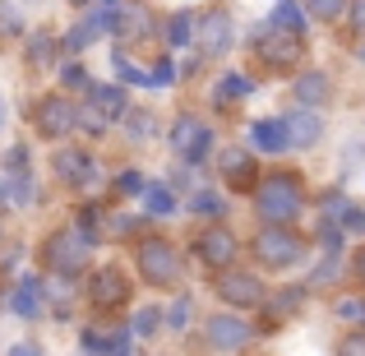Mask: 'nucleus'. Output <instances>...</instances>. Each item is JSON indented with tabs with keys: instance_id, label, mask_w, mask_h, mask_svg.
<instances>
[{
	"instance_id": "nucleus-21",
	"label": "nucleus",
	"mask_w": 365,
	"mask_h": 356,
	"mask_svg": "<svg viewBox=\"0 0 365 356\" xmlns=\"http://www.w3.org/2000/svg\"><path fill=\"white\" fill-rule=\"evenodd\" d=\"M37 292H42V283H37V278H24V283H19V292H14V301H9V305H14V315L33 320V315L42 310V296H37Z\"/></svg>"
},
{
	"instance_id": "nucleus-39",
	"label": "nucleus",
	"mask_w": 365,
	"mask_h": 356,
	"mask_svg": "<svg viewBox=\"0 0 365 356\" xmlns=\"http://www.w3.org/2000/svg\"><path fill=\"white\" fill-rule=\"evenodd\" d=\"M167 320H171V329H180V324L190 320V301H176V305H171V315H167Z\"/></svg>"
},
{
	"instance_id": "nucleus-43",
	"label": "nucleus",
	"mask_w": 365,
	"mask_h": 356,
	"mask_svg": "<svg viewBox=\"0 0 365 356\" xmlns=\"http://www.w3.org/2000/svg\"><path fill=\"white\" fill-rule=\"evenodd\" d=\"M356 278H361V283H365V250H361V255H356Z\"/></svg>"
},
{
	"instance_id": "nucleus-26",
	"label": "nucleus",
	"mask_w": 365,
	"mask_h": 356,
	"mask_svg": "<svg viewBox=\"0 0 365 356\" xmlns=\"http://www.w3.org/2000/svg\"><path fill=\"white\" fill-rule=\"evenodd\" d=\"M245 93H250V79H245V74H222L213 98L217 102H236V98H245Z\"/></svg>"
},
{
	"instance_id": "nucleus-42",
	"label": "nucleus",
	"mask_w": 365,
	"mask_h": 356,
	"mask_svg": "<svg viewBox=\"0 0 365 356\" xmlns=\"http://www.w3.org/2000/svg\"><path fill=\"white\" fill-rule=\"evenodd\" d=\"M9 356H46V352L33 347V342H19V347H9Z\"/></svg>"
},
{
	"instance_id": "nucleus-20",
	"label": "nucleus",
	"mask_w": 365,
	"mask_h": 356,
	"mask_svg": "<svg viewBox=\"0 0 365 356\" xmlns=\"http://www.w3.org/2000/svg\"><path fill=\"white\" fill-rule=\"evenodd\" d=\"M250 139H255V148H264V153H282L287 148V125L282 121H259L255 130H250Z\"/></svg>"
},
{
	"instance_id": "nucleus-24",
	"label": "nucleus",
	"mask_w": 365,
	"mask_h": 356,
	"mask_svg": "<svg viewBox=\"0 0 365 356\" xmlns=\"http://www.w3.org/2000/svg\"><path fill=\"white\" fill-rule=\"evenodd\" d=\"M273 28H282V33H296V37H301V33H305V14H301V5L282 0V5L273 9Z\"/></svg>"
},
{
	"instance_id": "nucleus-46",
	"label": "nucleus",
	"mask_w": 365,
	"mask_h": 356,
	"mask_svg": "<svg viewBox=\"0 0 365 356\" xmlns=\"http://www.w3.org/2000/svg\"><path fill=\"white\" fill-rule=\"evenodd\" d=\"M0 111H5V107H0ZM0 121H5V116H0Z\"/></svg>"
},
{
	"instance_id": "nucleus-19",
	"label": "nucleus",
	"mask_w": 365,
	"mask_h": 356,
	"mask_svg": "<svg viewBox=\"0 0 365 356\" xmlns=\"http://www.w3.org/2000/svg\"><path fill=\"white\" fill-rule=\"evenodd\" d=\"M88 102H93V107H98L107 121H120L125 111H130V107H125L120 83H111V88H107V83H93V88H88Z\"/></svg>"
},
{
	"instance_id": "nucleus-37",
	"label": "nucleus",
	"mask_w": 365,
	"mask_h": 356,
	"mask_svg": "<svg viewBox=\"0 0 365 356\" xmlns=\"http://www.w3.org/2000/svg\"><path fill=\"white\" fill-rule=\"evenodd\" d=\"M342 227H347V232H365V208L347 204V213H342Z\"/></svg>"
},
{
	"instance_id": "nucleus-4",
	"label": "nucleus",
	"mask_w": 365,
	"mask_h": 356,
	"mask_svg": "<svg viewBox=\"0 0 365 356\" xmlns=\"http://www.w3.org/2000/svg\"><path fill=\"white\" fill-rule=\"evenodd\" d=\"M255 255L264 259L268 268H292V264H301V259H305V240L292 236L287 227H264L259 240H255Z\"/></svg>"
},
{
	"instance_id": "nucleus-13",
	"label": "nucleus",
	"mask_w": 365,
	"mask_h": 356,
	"mask_svg": "<svg viewBox=\"0 0 365 356\" xmlns=\"http://www.w3.org/2000/svg\"><path fill=\"white\" fill-rule=\"evenodd\" d=\"M199 259H204V264H213V268H222V264H232L236 259V236L227 232V227H208L204 236H199Z\"/></svg>"
},
{
	"instance_id": "nucleus-15",
	"label": "nucleus",
	"mask_w": 365,
	"mask_h": 356,
	"mask_svg": "<svg viewBox=\"0 0 365 356\" xmlns=\"http://www.w3.org/2000/svg\"><path fill=\"white\" fill-rule=\"evenodd\" d=\"M282 125H287V148H310V143L324 134V125H319L314 111H296V116H287Z\"/></svg>"
},
{
	"instance_id": "nucleus-32",
	"label": "nucleus",
	"mask_w": 365,
	"mask_h": 356,
	"mask_svg": "<svg viewBox=\"0 0 365 356\" xmlns=\"http://www.w3.org/2000/svg\"><path fill=\"white\" fill-rule=\"evenodd\" d=\"M342 5H347V0H305V9H310L314 19H338Z\"/></svg>"
},
{
	"instance_id": "nucleus-35",
	"label": "nucleus",
	"mask_w": 365,
	"mask_h": 356,
	"mask_svg": "<svg viewBox=\"0 0 365 356\" xmlns=\"http://www.w3.org/2000/svg\"><path fill=\"white\" fill-rule=\"evenodd\" d=\"M171 79H176V65H171V61H158V70H148V83H153V88H167Z\"/></svg>"
},
{
	"instance_id": "nucleus-41",
	"label": "nucleus",
	"mask_w": 365,
	"mask_h": 356,
	"mask_svg": "<svg viewBox=\"0 0 365 356\" xmlns=\"http://www.w3.org/2000/svg\"><path fill=\"white\" fill-rule=\"evenodd\" d=\"M351 28L365 33V0H356V9H351Z\"/></svg>"
},
{
	"instance_id": "nucleus-31",
	"label": "nucleus",
	"mask_w": 365,
	"mask_h": 356,
	"mask_svg": "<svg viewBox=\"0 0 365 356\" xmlns=\"http://www.w3.org/2000/svg\"><path fill=\"white\" fill-rule=\"evenodd\" d=\"M61 79H65V88H83V93L93 88V79H88V70H83V65H65Z\"/></svg>"
},
{
	"instance_id": "nucleus-34",
	"label": "nucleus",
	"mask_w": 365,
	"mask_h": 356,
	"mask_svg": "<svg viewBox=\"0 0 365 356\" xmlns=\"http://www.w3.org/2000/svg\"><path fill=\"white\" fill-rule=\"evenodd\" d=\"M79 125H83V130H93V134H98V130H107V116H102V111L88 102V107H79Z\"/></svg>"
},
{
	"instance_id": "nucleus-9",
	"label": "nucleus",
	"mask_w": 365,
	"mask_h": 356,
	"mask_svg": "<svg viewBox=\"0 0 365 356\" xmlns=\"http://www.w3.org/2000/svg\"><path fill=\"white\" fill-rule=\"evenodd\" d=\"M56 176H61L65 185H79V190L98 185V167H93V158L83 148H61L56 153Z\"/></svg>"
},
{
	"instance_id": "nucleus-14",
	"label": "nucleus",
	"mask_w": 365,
	"mask_h": 356,
	"mask_svg": "<svg viewBox=\"0 0 365 356\" xmlns=\"http://www.w3.org/2000/svg\"><path fill=\"white\" fill-rule=\"evenodd\" d=\"M111 24H116V9H98V14H88L83 24H74V28H70L65 46H70V51H83V46H93V42H98V37L111 28Z\"/></svg>"
},
{
	"instance_id": "nucleus-12",
	"label": "nucleus",
	"mask_w": 365,
	"mask_h": 356,
	"mask_svg": "<svg viewBox=\"0 0 365 356\" xmlns=\"http://www.w3.org/2000/svg\"><path fill=\"white\" fill-rule=\"evenodd\" d=\"M250 333H255V329H250L245 320H236V315H213V320H208V342H213V347H222V352L245 347Z\"/></svg>"
},
{
	"instance_id": "nucleus-2",
	"label": "nucleus",
	"mask_w": 365,
	"mask_h": 356,
	"mask_svg": "<svg viewBox=\"0 0 365 356\" xmlns=\"http://www.w3.org/2000/svg\"><path fill=\"white\" fill-rule=\"evenodd\" d=\"M88 255H93V236H83L79 227H65V232H56L42 245L46 268H51V273H61V278H74L83 264H88Z\"/></svg>"
},
{
	"instance_id": "nucleus-29",
	"label": "nucleus",
	"mask_w": 365,
	"mask_h": 356,
	"mask_svg": "<svg viewBox=\"0 0 365 356\" xmlns=\"http://www.w3.org/2000/svg\"><path fill=\"white\" fill-rule=\"evenodd\" d=\"M51 56H56V42H51L46 33H37L33 42H28V65H46Z\"/></svg>"
},
{
	"instance_id": "nucleus-38",
	"label": "nucleus",
	"mask_w": 365,
	"mask_h": 356,
	"mask_svg": "<svg viewBox=\"0 0 365 356\" xmlns=\"http://www.w3.org/2000/svg\"><path fill=\"white\" fill-rule=\"evenodd\" d=\"M342 356H365V329H356L347 342H342Z\"/></svg>"
},
{
	"instance_id": "nucleus-30",
	"label": "nucleus",
	"mask_w": 365,
	"mask_h": 356,
	"mask_svg": "<svg viewBox=\"0 0 365 356\" xmlns=\"http://www.w3.org/2000/svg\"><path fill=\"white\" fill-rule=\"evenodd\" d=\"M190 208H195V213H222V199H217L213 190H199V195H190Z\"/></svg>"
},
{
	"instance_id": "nucleus-1",
	"label": "nucleus",
	"mask_w": 365,
	"mask_h": 356,
	"mask_svg": "<svg viewBox=\"0 0 365 356\" xmlns=\"http://www.w3.org/2000/svg\"><path fill=\"white\" fill-rule=\"evenodd\" d=\"M259 218L264 223H273V227H282V223H292L296 213H301V180L296 176H268L264 185H259Z\"/></svg>"
},
{
	"instance_id": "nucleus-6",
	"label": "nucleus",
	"mask_w": 365,
	"mask_h": 356,
	"mask_svg": "<svg viewBox=\"0 0 365 356\" xmlns=\"http://www.w3.org/2000/svg\"><path fill=\"white\" fill-rule=\"evenodd\" d=\"M255 51L264 56L268 65H296L301 61V51H305V42L296 33H282V28H259V42H255Z\"/></svg>"
},
{
	"instance_id": "nucleus-33",
	"label": "nucleus",
	"mask_w": 365,
	"mask_h": 356,
	"mask_svg": "<svg viewBox=\"0 0 365 356\" xmlns=\"http://www.w3.org/2000/svg\"><path fill=\"white\" fill-rule=\"evenodd\" d=\"M116 195H143V176L139 171H120L116 176Z\"/></svg>"
},
{
	"instance_id": "nucleus-23",
	"label": "nucleus",
	"mask_w": 365,
	"mask_h": 356,
	"mask_svg": "<svg viewBox=\"0 0 365 356\" xmlns=\"http://www.w3.org/2000/svg\"><path fill=\"white\" fill-rule=\"evenodd\" d=\"M148 9H130V14H116V28H120V37L125 42H139L143 33H148Z\"/></svg>"
},
{
	"instance_id": "nucleus-18",
	"label": "nucleus",
	"mask_w": 365,
	"mask_h": 356,
	"mask_svg": "<svg viewBox=\"0 0 365 356\" xmlns=\"http://www.w3.org/2000/svg\"><path fill=\"white\" fill-rule=\"evenodd\" d=\"M0 199H5V204H28V199H33V176H28V167H5V176H0Z\"/></svg>"
},
{
	"instance_id": "nucleus-5",
	"label": "nucleus",
	"mask_w": 365,
	"mask_h": 356,
	"mask_svg": "<svg viewBox=\"0 0 365 356\" xmlns=\"http://www.w3.org/2000/svg\"><path fill=\"white\" fill-rule=\"evenodd\" d=\"M33 125L46 134V139H65V134L79 125V107H74L70 98H61V93H51V98H37Z\"/></svg>"
},
{
	"instance_id": "nucleus-28",
	"label": "nucleus",
	"mask_w": 365,
	"mask_h": 356,
	"mask_svg": "<svg viewBox=\"0 0 365 356\" xmlns=\"http://www.w3.org/2000/svg\"><path fill=\"white\" fill-rule=\"evenodd\" d=\"M167 42L190 46V42H195V19H190V14H171V24H167Z\"/></svg>"
},
{
	"instance_id": "nucleus-3",
	"label": "nucleus",
	"mask_w": 365,
	"mask_h": 356,
	"mask_svg": "<svg viewBox=\"0 0 365 356\" xmlns=\"http://www.w3.org/2000/svg\"><path fill=\"white\" fill-rule=\"evenodd\" d=\"M139 268H143V278H148L153 287L180 283V255H176V245H171V240H162V236L139 240Z\"/></svg>"
},
{
	"instance_id": "nucleus-8",
	"label": "nucleus",
	"mask_w": 365,
	"mask_h": 356,
	"mask_svg": "<svg viewBox=\"0 0 365 356\" xmlns=\"http://www.w3.org/2000/svg\"><path fill=\"white\" fill-rule=\"evenodd\" d=\"M171 148H176L180 158L199 162L208 148H213V134H208V125H204V121H195V116H180L176 125H171Z\"/></svg>"
},
{
	"instance_id": "nucleus-16",
	"label": "nucleus",
	"mask_w": 365,
	"mask_h": 356,
	"mask_svg": "<svg viewBox=\"0 0 365 356\" xmlns=\"http://www.w3.org/2000/svg\"><path fill=\"white\" fill-rule=\"evenodd\" d=\"M130 329H83V347L88 352H107V356H125L130 352Z\"/></svg>"
},
{
	"instance_id": "nucleus-22",
	"label": "nucleus",
	"mask_w": 365,
	"mask_h": 356,
	"mask_svg": "<svg viewBox=\"0 0 365 356\" xmlns=\"http://www.w3.org/2000/svg\"><path fill=\"white\" fill-rule=\"evenodd\" d=\"M324 98H329V79H324V74H301V79H296V102H301V107H319Z\"/></svg>"
},
{
	"instance_id": "nucleus-25",
	"label": "nucleus",
	"mask_w": 365,
	"mask_h": 356,
	"mask_svg": "<svg viewBox=\"0 0 365 356\" xmlns=\"http://www.w3.org/2000/svg\"><path fill=\"white\" fill-rule=\"evenodd\" d=\"M158 329H162V310H158V305H143V310L134 315V324H130L134 338H153Z\"/></svg>"
},
{
	"instance_id": "nucleus-7",
	"label": "nucleus",
	"mask_w": 365,
	"mask_h": 356,
	"mask_svg": "<svg viewBox=\"0 0 365 356\" xmlns=\"http://www.w3.org/2000/svg\"><path fill=\"white\" fill-rule=\"evenodd\" d=\"M217 296H222L227 305H264V283H259L255 273H241V268H227L222 278H217Z\"/></svg>"
},
{
	"instance_id": "nucleus-17",
	"label": "nucleus",
	"mask_w": 365,
	"mask_h": 356,
	"mask_svg": "<svg viewBox=\"0 0 365 356\" xmlns=\"http://www.w3.org/2000/svg\"><path fill=\"white\" fill-rule=\"evenodd\" d=\"M222 176H227V185H232V190L255 185V158H250L245 148H227L222 153Z\"/></svg>"
},
{
	"instance_id": "nucleus-44",
	"label": "nucleus",
	"mask_w": 365,
	"mask_h": 356,
	"mask_svg": "<svg viewBox=\"0 0 365 356\" xmlns=\"http://www.w3.org/2000/svg\"><path fill=\"white\" fill-rule=\"evenodd\" d=\"M74 5H88V0H74Z\"/></svg>"
},
{
	"instance_id": "nucleus-27",
	"label": "nucleus",
	"mask_w": 365,
	"mask_h": 356,
	"mask_svg": "<svg viewBox=\"0 0 365 356\" xmlns=\"http://www.w3.org/2000/svg\"><path fill=\"white\" fill-rule=\"evenodd\" d=\"M143 204H148V213H171L176 208V199H171V190L167 185H143Z\"/></svg>"
},
{
	"instance_id": "nucleus-11",
	"label": "nucleus",
	"mask_w": 365,
	"mask_h": 356,
	"mask_svg": "<svg viewBox=\"0 0 365 356\" xmlns=\"http://www.w3.org/2000/svg\"><path fill=\"white\" fill-rule=\"evenodd\" d=\"M195 37H199V46H204L208 56H222L227 46H232V19H227L222 9H213V14L195 19Z\"/></svg>"
},
{
	"instance_id": "nucleus-45",
	"label": "nucleus",
	"mask_w": 365,
	"mask_h": 356,
	"mask_svg": "<svg viewBox=\"0 0 365 356\" xmlns=\"http://www.w3.org/2000/svg\"><path fill=\"white\" fill-rule=\"evenodd\" d=\"M107 5H116V0H107Z\"/></svg>"
},
{
	"instance_id": "nucleus-36",
	"label": "nucleus",
	"mask_w": 365,
	"mask_h": 356,
	"mask_svg": "<svg viewBox=\"0 0 365 356\" xmlns=\"http://www.w3.org/2000/svg\"><path fill=\"white\" fill-rule=\"evenodd\" d=\"M296 305H301V287H287V292H277L273 310H277V315H287V310H296Z\"/></svg>"
},
{
	"instance_id": "nucleus-10",
	"label": "nucleus",
	"mask_w": 365,
	"mask_h": 356,
	"mask_svg": "<svg viewBox=\"0 0 365 356\" xmlns=\"http://www.w3.org/2000/svg\"><path fill=\"white\" fill-rule=\"evenodd\" d=\"M88 296L93 305H125V296H130V278L120 273V268H98V273L88 278Z\"/></svg>"
},
{
	"instance_id": "nucleus-40",
	"label": "nucleus",
	"mask_w": 365,
	"mask_h": 356,
	"mask_svg": "<svg viewBox=\"0 0 365 356\" xmlns=\"http://www.w3.org/2000/svg\"><path fill=\"white\" fill-rule=\"evenodd\" d=\"M342 315H347V320H365V305L361 301H342Z\"/></svg>"
}]
</instances>
